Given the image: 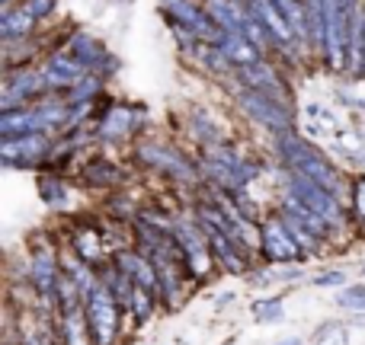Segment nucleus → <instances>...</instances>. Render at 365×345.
<instances>
[{
  "label": "nucleus",
  "mask_w": 365,
  "mask_h": 345,
  "mask_svg": "<svg viewBox=\"0 0 365 345\" xmlns=\"http://www.w3.org/2000/svg\"><path fill=\"white\" fill-rule=\"evenodd\" d=\"M276 154H279V160H282V166H289V170H298L302 176L314 179L317 186H324L330 195L343 198V192H346V182L340 179V170H336V166L330 164V160L324 157V154L317 151L314 144H311V141H304L298 132L276 134Z\"/></svg>",
  "instance_id": "f257e3e1"
},
{
  "label": "nucleus",
  "mask_w": 365,
  "mask_h": 345,
  "mask_svg": "<svg viewBox=\"0 0 365 345\" xmlns=\"http://www.w3.org/2000/svg\"><path fill=\"white\" fill-rule=\"evenodd\" d=\"M234 106H237V112H244L253 125H263L266 132H272V134L295 132V109L282 106V102L269 100V96L257 93V90L244 87V83L234 90Z\"/></svg>",
  "instance_id": "f03ea898"
},
{
  "label": "nucleus",
  "mask_w": 365,
  "mask_h": 345,
  "mask_svg": "<svg viewBox=\"0 0 365 345\" xmlns=\"http://www.w3.org/2000/svg\"><path fill=\"white\" fill-rule=\"evenodd\" d=\"M51 90L45 83L38 68H19V70H4V87H0V112H13V109L36 106L45 100Z\"/></svg>",
  "instance_id": "7ed1b4c3"
},
{
  "label": "nucleus",
  "mask_w": 365,
  "mask_h": 345,
  "mask_svg": "<svg viewBox=\"0 0 365 345\" xmlns=\"http://www.w3.org/2000/svg\"><path fill=\"white\" fill-rule=\"evenodd\" d=\"M282 176H285V192H292L295 198H302L304 205H308L311 211L321 214L330 227L343 224V208H340V198H336V195H330L327 189L317 186L314 179L302 176L298 170H289V166H282Z\"/></svg>",
  "instance_id": "20e7f679"
},
{
  "label": "nucleus",
  "mask_w": 365,
  "mask_h": 345,
  "mask_svg": "<svg viewBox=\"0 0 365 345\" xmlns=\"http://www.w3.org/2000/svg\"><path fill=\"white\" fill-rule=\"evenodd\" d=\"M135 157H138L145 166H151V170L170 176V179H182V182H195V179H199V170H195V166L182 157L177 147L160 144V141H151V138L138 141Z\"/></svg>",
  "instance_id": "39448f33"
},
{
  "label": "nucleus",
  "mask_w": 365,
  "mask_h": 345,
  "mask_svg": "<svg viewBox=\"0 0 365 345\" xmlns=\"http://www.w3.org/2000/svg\"><path fill=\"white\" fill-rule=\"evenodd\" d=\"M119 304L109 294V288L96 285L87 294V320L90 329H93V342L96 345H113L115 333H119Z\"/></svg>",
  "instance_id": "423d86ee"
},
{
  "label": "nucleus",
  "mask_w": 365,
  "mask_h": 345,
  "mask_svg": "<svg viewBox=\"0 0 365 345\" xmlns=\"http://www.w3.org/2000/svg\"><path fill=\"white\" fill-rule=\"evenodd\" d=\"M237 80L244 83V87L257 90V93L269 96V100L282 102V106L295 109V96H292V90H289V80L279 74V68L269 61V58H263L259 64H250V68H240Z\"/></svg>",
  "instance_id": "0eeeda50"
},
{
  "label": "nucleus",
  "mask_w": 365,
  "mask_h": 345,
  "mask_svg": "<svg viewBox=\"0 0 365 345\" xmlns=\"http://www.w3.org/2000/svg\"><path fill=\"white\" fill-rule=\"evenodd\" d=\"M38 70H42V77H45V83H48V90H51V93H58V96H64L77 80H81V77L90 74L87 64L77 61V58L71 55V51H64V48H51L48 55L42 58Z\"/></svg>",
  "instance_id": "6e6552de"
},
{
  "label": "nucleus",
  "mask_w": 365,
  "mask_h": 345,
  "mask_svg": "<svg viewBox=\"0 0 365 345\" xmlns=\"http://www.w3.org/2000/svg\"><path fill=\"white\" fill-rule=\"evenodd\" d=\"M55 138L51 134H26V138H6L0 141V160L6 166H36L51 157Z\"/></svg>",
  "instance_id": "1a4fd4ad"
},
{
  "label": "nucleus",
  "mask_w": 365,
  "mask_h": 345,
  "mask_svg": "<svg viewBox=\"0 0 365 345\" xmlns=\"http://www.w3.org/2000/svg\"><path fill=\"white\" fill-rule=\"evenodd\" d=\"M148 125L145 106H109L96 125V138L103 141H128Z\"/></svg>",
  "instance_id": "9d476101"
},
{
  "label": "nucleus",
  "mask_w": 365,
  "mask_h": 345,
  "mask_svg": "<svg viewBox=\"0 0 365 345\" xmlns=\"http://www.w3.org/2000/svg\"><path fill=\"white\" fill-rule=\"evenodd\" d=\"M263 256L269 262H295V259H304L308 253L295 243V237L289 233L282 218H272L263 224Z\"/></svg>",
  "instance_id": "9b49d317"
},
{
  "label": "nucleus",
  "mask_w": 365,
  "mask_h": 345,
  "mask_svg": "<svg viewBox=\"0 0 365 345\" xmlns=\"http://www.w3.org/2000/svg\"><path fill=\"white\" fill-rule=\"evenodd\" d=\"M250 4V10L257 13V19L269 29V36L279 42V51H285V48H295V45H304V42H298V36H295V29H292V23L285 19V13L279 10L272 0H247ZM308 48V45H304Z\"/></svg>",
  "instance_id": "f8f14e48"
},
{
  "label": "nucleus",
  "mask_w": 365,
  "mask_h": 345,
  "mask_svg": "<svg viewBox=\"0 0 365 345\" xmlns=\"http://www.w3.org/2000/svg\"><path fill=\"white\" fill-rule=\"evenodd\" d=\"M115 265H119V269L125 272V275L132 278L138 288H145V291H151L154 297H160V275H158L154 262L145 256V253L122 250V253H115Z\"/></svg>",
  "instance_id": "ddd939ff"
},
{
  "label": "nucleus",
  "mask_w": 365,
  "mask_h": 345,
  "mask_svg": "<svg viewBox=\"0 0 365 345\" xmlns=\"http://www.w3.org/2000/svg\"><path fill=\"white\" fill-rule=\"evenodd\" d=\"M58 48H64V51H71V55L77 58V61H83L87 64V70L90 74H96V68H100L103 61H106V45L100 42L96 36H90V32H83V29H74V32H68V38H64Z\"/></svg>",
  "instance_id": "4468645a"
},
{
  "label": "nucleus",
  "mask_w": 365,
  "mask_h": 345,
  "mask_svg": "<svg viewBox=\"0 0 365 345\" xmlns=\"http://www.w3.org/2000/svg\"><path fill=\"white\" fill-rule=\"evenodd\" d=\"M36 16L23 6H10V10H0V38L6 42H29L36 36Z\"/></svg>",
  "instance_id": "2eb2a0df"
},
{
  "label": "nucleus",
  "mask_w": 365,
  "mask_h": 345,
  "mask_svg": "<svg viewBox=\"0 0 365 345\" xmlns=\"http://www.w3.org/2000/svg\"><path fill=\"white\" fill-rule=\"evenodd\" d=\"M38 115L32 106L13 109V112H0V141L6 138H26V134H38Z\"/></svg>",
  "instance_id": "dca6fc26"
},
{
  "label": "nucleus",
  "mask_w": 365,
  "mask_h": 345,
  "mask_svg": "<svg viewBox=\"0 0 365 345\" xmlns=\"http://www.w3.org/2000/svg\"><path fill=\"white\" fill-rule=\"evenodd\" d=\"M189 132H192L195 141H202V147H208V144H227L225 128H221L218 122L212 119V112H208L205 106H192V109H189Z\"/></svg>",
  "instance_id": "f3484780"
},
{
  "label": "nucleus",
  "mask_w": 365,
  "mask_h": 345,
  "mask_svg": "<svg viewBox=\"0 0 365 345\" xmlns=\"http://www.w3.org/2000/svg\"><path fill=\"white\" fill-rule=\"evenodd\" d=\"M61 336H64V345H96L93 329H90V320H87V304L61 314Z\"/></svg>",
  "instance_id": "a211bd4d"
},
{
  "label": "nucleus",
  "mask_w": 365,
  "mask_h": 345,
  "mask_svg": "<svg viewBox=\"0 0 365 345\" xmlns=\"http://www.w3.org/2000/svg\"><path fill=\"white\" fill-rule=\"evenodd\" d=\"M192 61H199V68L205 70V74L218 77V80H227V77L237 74L234 64L227 61V55L218 48V45H199V48L192 51Z\"/></svg>",
  "instance_id": "6ab92c4d"
},
{
  "label": "nucleus",
  "mask_w": 365,
  "mask_h": 345,
  "mask_svg": "<svg viewBox=\"0 0 365 345\" xmlns=\"http://www.w3.org/2000/svg\"><path fill=\"white\" fill-rule=\"evenodd\" d=\"M221 51H225L227 61L234 64V70L250 68V64L263 61V55H259L257 45H253L247 36H225V42H221Z\"/></svg>",
  "instance_id": "aec40b11"
},
{
  "label": "nucleus",
  "mask_w": 365,
  "mask_h": 345,
  "mask_svg": "<svg viewBox=\"0 0 365 345\" xmlns=\"http://www.w3.org/2000/svg\"><path fill=\"white\" fill-rule=\"evenodd\" d=\"M71 250H74L90 269H100L96 262L106 259V240H103L96 230H77L74 240H71Z\"/></svg>",
  "instance_id": "412c9836"
},
{
  "label": "nucleus",
  "mask_w": 365,
  "mask_h": 345,
  "mask_svg": "<svg viewBox=\"0 0 365 345\" xmlns=\"http://www.w3.org/2000/svg\"><path fill=\"white\" fill-rule=\"evenodd\" d=\"M103 77L100 74H87L74 83V87L64 93V102L68 106H90V102H100V93H103Z\"/></svg>",
  "instance_id": "4be33fe9"
},
{
  "label": "nucleus",
  "mask_w": 365,
  "mask_h": 345,
  "mask_svg": "<svg viewBox=\"0 0 365 345\" xmlns=\"http://www.w3.org/2000/svg\"><path fill=\"white\" fill-rule=\"evenodd\" d=\"M38 195L45 198V205L51 208V211H64L68 208V189H64V182L58 179L55 173H42L38 176Z\"/></svg>",
  "instance_id": "5701e85b"
},
{
  "label": "nucleus",
  "mask_w": 365,
  "mask_h": 345,
  "mask_svg": "<svg viewBox=\"0 0 365 345\" xmlns=\"http://www.w3.org/2000/svg\"><path fill=\"white\" fill-rule=\"evenodd\" d=\"M83 176H87V182H93V186H103V189L115 186V182L122 179L119 166L109 164V160H93V164H87V166H83Z\"/></svg>",
  "instance_id": "b1692460"
},
{
  "label": "nucleus",
  "mask_w": 365,
  "mask_h": 345,
  "mask_svg": "<svg viewBox=\"0 0 365 345\" xmlns=\"http://www.w3.org/2000/svg\"><path fill=\"white\" fill-rule=\"evenodd\" d=\"M282 221H285V227H289V233H292V237H295V243L302 246L304 253H314L317 246H321V237H317V233L311 230L308 224H302V221H298V218H292L289 211H282Z\"/></svg>",
  "instance_id": "393cba45"
},
{
  "label": "nucleus",
  "mask_w": 365,
  "mask_h": 345,
  "mask_svg": "<svg viewBox=\"0 0 365 345\" xmlns=\"http://www.w3.org/2000/svg\"><path fill=\"white\" fill-rule=\"evenodd\" d=\"M253 317L259 323H279L285 317L282 301L279 297H259V301H253Z\"/></svg>",
  "instance_id": "a878e982"
},
{
  "label": "nucleus",
  "mask_w": 365,
  "mask_h": 345,
  "mask_svg": "<svg viewBox=\"0 0 365 345\" xmlns=\"http://www.w3.org/2000/svg\"><path fill=\"white\" fill-rule=\"evenodd\" d=\"M154 301H158V297H154L151 291H145V288H138V285H135V291H132V317L148 320V317L154 314Z\"/></svg>",
  "instance_id": "bb28decb"
},
{
  "label": "nucleus",
  "mask_w": 365,
  "mask_h": 345,
  "mask_svg": "<svg viewBox=\"0 0 365 345\" xmlns=\"http://www.w3.org/2000/svg\"><path fill=\"white\" fill-rule=\"evenodd\" d=\"M336 304H343V307H353L356 314H365V285H353V288L340 291Z\"/></svg>",
  "instance_id": "cd10ccee"
},
{
  "label": "nucleus",
  "mask_w": 365,
  "mask_h": 345,
  "mask_svg": "<svg viewBox=\"0 0 365 345\" xmlns=\"http://www.w3.org/2000/svg\"><path fill=\"white\" fill-rule=\"evenodd\" d=\"M23 10H29L32 16H36V23H42V19H48V16H55V10H58V0H23Z\"/></svg>",
  "instance_id": "c85d7f7f"
},
{
  "label": "nucleus",
  "mask_w": 365,
  "mask_h": 345,
  "mask_svg": "<svg viewBox=\"0 0 365 345\" xmlns=\"http://www.w3.org/2000/svg\"><path fill=\"white\" fill-rule=\"evenodd\" d=\"M304 112H308V119H314V122H321L324 128H340V119H336L330 109H324V106H317V102H308L304 106Z\"/></svg>",
  "instance_id": "c756f323"
},
{
  "label": "nucleus",
  "mask_w": 365,
  "mask_h": 345,
  "mask_svg": "<svg viewBox=\"0 0 365 345\" xmlns=\"http://www.w3.org/2000/svg\"><path fill=\"white\" fill-rule=\"evenodd\" d=\"M321 345H346V327L343 323H334V327L324 329Z\"/></svg>",
  "instance_id": "7c9ffc66"
},
{
  "label": "nucleus",
  "mask_w": 365,
  "mask_h": 345,
  "mask_svg": "<svg viewBox=\"0 0 365 345\" xmlns=\"http://www.w3.org/2000/svg\"><path fill=\"white\" fill-rule=\"evenodd\" d=\"M353 208H356V218L365 221V176L353 182Z\"/></svg>",
  "instance_id": "2f4dec72"
},
{
  "label": "nucleus",
  "mask_w": 365,
  "mask_h": 345,
  "mask_svg": "<svg viewBox=\"0 0 365 345\" xmlns=\"http://www.w3.org/2000/svg\"><path fill=\"white\" fill-rule=\"evenodd\" d=\"M340 144L346 147V151H362V138L356 132H340Z\"/></svg>",
  "instance_id": "473e14b6"
},
{
  "label": "nucleus",
  "mask_w": 365,
  "mask_h": 345,
  "mask_svg": "<svg viewBox=\"0 0 365 345\" xmlns=\"http://www.w3.org/2000/svg\"><path fill=\"white\" fill-rule=\"evenodd\" d=\"M317 288H327V285H343V272H324V275L314 278Z\"/></svg>",
  "instance_id": "72a5a7b5"
},
{
  "label": "nucleus",
  "mask_w": 365,
  "mask_h": 345,
  "mask_svg": "<svg viewBox=\"0 0 365 345\" xmlns=\"http://www.w3.org/2000/svg\"><path fill=\"white\" fill-rule=\"evenodd\" d=\"M340 100H343V102H349V106H353V109H362V112H365V100H359V96H349V93H340Z\"/></svg>",
  "instance_id": "f704fd0d"
},
{
  "label": "nucleus",
  "mask_w": 365,
  "mask_h": 345,
  "mask_svg": "<svg viewBox=\"0 0 365 345\" xmlns=\"http://www.w3.org/2000/svg\"><path fill=\"white\" fill-rule=\"evenodd\" d=\"M23 0H0V10H10V6H19Z\"/></svg>",
  "instance_id": "c9c22d12"
},
{
  "label": "nucleus",
  "mask_w": 365,
  "mask_h": 345,
  "mask_svg": "<svg viewBox=\"0 0 365 345\" xmlns=\"http://www.w3.org/2000/svg\"><path fill=\"white\" fill-rule=\"evenodd\" d=\"M279 345H302V339H285V342H279Z\"/></svg>",
  "instance_id": "e433bc0d"
},
{
  "label": "nucleus",
  "mask_w": 365,
  "mask_h": 345,
  "mask_svg": "<svg viewBox=\"0 0 365 345\" xmlns=\"http://www.w3.org/2000/svg\"><path fill=\"white\" fill-rule=\"evenodd\" d=\"M359 164H362V166H365V154H362V157H359Z\"/></svg>",
  "instance_id": "4c0bfd02"
},
{
  "label": "nucleus",
  "mask_w": 365,
  "mask_h": 345,
  "mask_svg": "<svg viewBox=\"0 0 365 345\" xmlns=\"http://www.w3.org/2000/svg\"><path fill=\"white\" fill-rule=\"evenodd\" d=\"M362 272H365V269H362Z\"/></svg>",
  "instance_id": "58836bf2"
}]
</instances>
